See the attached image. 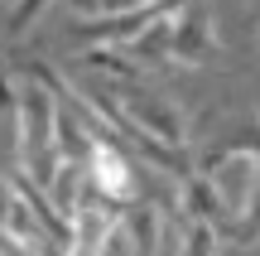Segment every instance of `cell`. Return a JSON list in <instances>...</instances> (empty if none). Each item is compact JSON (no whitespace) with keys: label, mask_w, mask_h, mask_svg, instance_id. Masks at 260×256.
<instances>
[{"label":"cell","mask_w":260,"mask_h":256,"mask_svg":"<svg viewBox=\"0 0 260 256\" xmlns=\"http://www.w3.org/2000/svg\"><path fill=\"white\" fill-rule=\"evenodd\" d=\"M82 174H87V193H92L102 208H111L116 218H121L130 203L145 198L140 184H135V169H130V150L116 145V140H96V150H92V160H87Z\"/></svg>","instance_id":"cell-1"},{"label":"cell","mask_w":260,"mask_h":256,"mask_svg":"<svg viewBox=\"0 0 260 256\" xmlns=\"http://www.w3.org/2000/svg\"><path fill=\"white\" fill-rule=\"evenodd\" d=\"M178 218H188V222H207V227H217L226 242L236 237V213L226 208V198L217 193V184L207 179L203 169H193L183 184H178Z\"/></svg>","instance_id":"cell-2"},{"label":"cell","mask_w":260,"mask_h":256,"mask_svg":"<svg viewBox=\"0 0 260 256\" xmlns=\"http://www.w3.org/2000/svg\"><path fill=\"white\" fill-rule=\"evenodd\" d=\"M0 232H5L10 242H19V247L48 256V237H44L34 208L24 203V193L15 189V179H10V174H0Z\"/></svg>","instance_id":"cell-3"},{"label":"cell","mask_w":260,"mask_h":256,"mask_svg":"<svg viewBox=\"0 0 260 256\" xmlns=\"http://www.w3.org/2000/svg\"><path fill=\"white\" fill-rule=\"evenodd\" d=\"M217 29H212V15L203 5H188L178 10L174 19V63H207L217 53Z\"/></svg>","instance_id":"cell-4"},{"label":"cell","mask_w":260,"mask_h":256,"mask_svg":"<svg viewBox=\"0 0 260 256\" xmlns=\"http://www.w3.org/2000/svg\"><path fill=\"white\" fill-rule=\"evenodd\" d=\"M207 179L217 184V193L226 198V208L241 218L246 203H251L255 189H260V155H232V160H222L217 169H207Z\"/></svg>","instance_id":"cell-5"},{"label":"cell","mask_w":260,"mask_h":256,"mask_svg":"<svg viewBox=\"0 0 260 256\" xmlns=\"http://www.w3.org/2000/svg\"><path fill=\"white\" fill-rule=\"evenodd\" d=\"M159 232H164V218H159V208L149 198L130 203L121 213V237H125L130 256H154L159 251Z\"/></svg>","instance_id":"cell-6"},{"label":"cell","mask_w":260,"mask_h":256,"mask_svg":"<svg viewBox=\"0 0 260 256\" xmlns=\"http://www.w3.org/2000/svg\"><path fill=\"white\" fill-rule=\"evenodd\" d=\"M77 68L82 73H102V82H145V68L125 53V48H82L77 53Z\"/></svg>","instance_id":"cell-7"},{"label":"cell","mask_w":260,"mask_h":256,"mask_svg":"<svg viewBox=\"0 0 260 256\" xmlns=\"http://www.w3.org/2000/svg\"><path fill=\"white\" fill-rule=\"evenodd\" d=\"M183 10H188V5H183ZM174 19H178V15H159L140 39H130V44H125V53L135 58L140 68H154V63H164V58H174Z\"/></svg>","instance_id":"cell-8"},{"label":"cell","mask_w":260,"mask_h":256,"mask_svg":"<svg viewBox=\"0 0 260 256\" xmlns=\"http://www.w3.org/2000/svg\"><path fill=\"white\" fill-rule=\"evenodd\" d=\"M174 227H178V256H222V232L207 227V222H188L174 213Z\"/></svg>","instance_id":"cell-9"},{"label":"cell","mask_w":260,"mask_h":256,"mask_svg":"<svg viewBox=\"0 0 260 256\" xmlns=\"http://www.w3.org/2000/svg\"><path fill=\"white\" fill-rule=\"evenodd\" d=\"M53 5V0H15L10 5V19H5V29H10V39H24L29 34V24H34L44 10Z\"/></svg>","instance_id":"cell-10"},{"label":"cell","mask_w":260,"mask_h":256,"mask_svg":"<svg viewBox=\"0 0 260 256\" xmlns=\"http://www.w3.org/2000/svg\"><path fill=\"white\" fill-rule=\"evenodd\" d=\"M19 92H24V77L0 73V116H10V135H15V126H19Z\"/></svg>","instance_id":"cell-11"},{"label":"cell","mask_w":260,"mask_h":256,"mask_svg":"<svg viewBox=\"0 0 260 256\" xmlns=\"http://www.w3.org/2000/svg\"><path fill=\"white\" fill-rule=\"evenodd\" d=\"M154 0H96V15H135V10H149Z\"/></svg>","instance_id":"cell-12"},{"label":"cell","mask_w":260,"mask_h":256,"mask_svg":"<svg viewBox=\"0 0 260 256\" xmlns=\"http://www.w3.org/2000/svg\"><path fill=\"white\" fill-rule=\"evenodd\" d=\"M102 256H125V237H121V232H116V237H111V247H106Z\"/></svg>","instance_id":"cell-13"}]
</instances>
